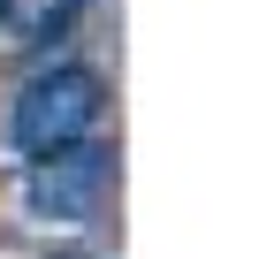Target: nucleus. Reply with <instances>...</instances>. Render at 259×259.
<instances>
[{
    "label": "nucleus",
    "mask_w": 259,
    "mask_h": 259,
    "mask_svg": "<svg viewBox=\"0 0 259 259\" xmlns=\"http://www.w3.org/2000/svg\"><path fill=\"white\" fill-rule=\"evenodd\" d=\"M92 122H99V76L54 69V76H31L23 99L8 107V138H16V153H54V145L92 138Z\"/></svg>",
    "instance_id": "1"
},
{
    "label": "nucleus",
    "mask_w": 259,
    "mask_h": 259,
    "mask_svg": "<svg viewBox=\"0 0 259 259\" xmlns=\"http://www.w3.org/2000/svg\"><path fill=\"white\" fill-rule=\"evenodd\" d=\"M99 191H107V153L84 145V138L38 153V168H31V206L54 213V221H84L99 206Z\"/></svg>",
    "instance_id": "2"
},
{
    "label": "nucleus",
    "mask_w": 259,
    "mask_h": 259,
    "mask_svg": "<svg viewBox=\"0 0 259 259\" xmlns=\"http://www.w3.org/2000/svg\"><path fill=\"white\" fill-rule=\"evenodd\" d=\"M76 16H84V0H0V23H8V38H23V46L61 38Z\"/></svg>",
    "instance_id": "3"
}]
</instances>
